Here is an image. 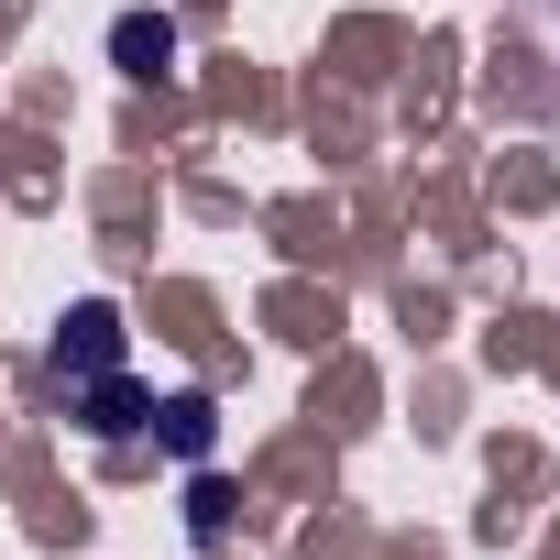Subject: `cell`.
Segmentation results:
<instances>
[{"mask_svg":"<svg viewBox=\"0 0 560 560\" xmlns=\"http://www.w3.org/2000/svg\"><path fill=\"white\" fill-rule=\"evenodd\" d=\"M56 396H67V418H89L100 440L154 429V396L132 385V341H121V308H110V298L67 308V330H56Z\"/></svg>","mask_w":560,"mask_h":560,"instance_id":"6da1fadb","label":"cell"},{"mask_svg":"<svg viewBox=\"0 0 560 560\" xmlns=\"http://www.w3.org/2000/svg\"><path fill=\"white\" fill-rule=\"evenodd\" d=\"M110 56H121L132 78H165V67H176V23H165V12H121V23H110Z\"/></svg>","mask_w":560,"mask_h":560,"instance_id":"7a4b0ae2","label":"cell"},{"mask_svg":"<svg viewBox=\"0 0 560 560\" xmlns=\"http://www.w3.org/2000/svg\"><path fill=\"white\" fill-rule=\"evenodd\" d=\"M154 429L198 462V451H209V429H220V407H209V396H165V407H154Z\"/></svg>","mask_w":560,"mask_h":560,"instance_id":"3957f363","label":"cell"}]
</instances>
